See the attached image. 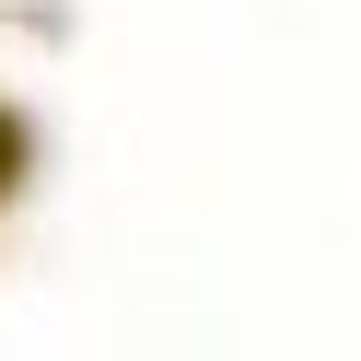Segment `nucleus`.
Segmentation results:
<instances>
[{
  "label": "nucleus",
  "mask_w": 361,
  "mask_h": 361,
  "mask_svg": "<svg viewBox=\"0 0 361 361\" xmlns=\"http://www.w3.org/2000/svg\"><path fill=\"white\" fill-rule=\"evenodd\" d=\"M12 164H24V140H12V117H0V175H12Z\"/></svg>",
  "instance_id": "f257e3e1"
}]
</instances>
